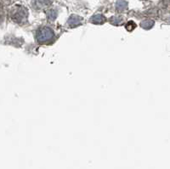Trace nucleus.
Returning <instances> with one entry per match:
<instances>
[{"instance_id":"nucleus-3","label":"nucleus","mask_w":170,"mask_h":169,"mask_svg":"<svg viewBox=\"0 0 170 169\" xmlns=\"http://www.w3.org/2000/svg\"><path fill=\"white\" fill-rule=\"evenodd\" d=\"M81 23V18L76 15H72L68 21V26L70 27H75V26H78Z\"/></svg>"},{"instance_id":"nucleus-5","label":"nucleus","mask_w":170,"mask_h":169,"mask_svg":"<svg viewBox=\"0 0 170 169\" xmlns=\"http://www.w3.org/2000/svg\"><path fill=\"white\" fill-rule=\"evenodd\" d=\"M153 25H154V22H153L152 21H150V20H147V21H143V22L141 23V26L143 27L144 29H146V30L151 29V28L153 26Z\"/></svg>"},{"instance_id":"nucleus-7","label":"nucleus","mask_w":170,"mask_h":169,"mask_svg":"<svg viewBox=\"0 0 170 169\" xmlns=\"http://www.w3.org/2000/svg\"><path fill=\"white\" fill-rule=\"evenodd\" d=\"M125 27H126V29L128 30L129 32H131V31H133V30L136 27V24H135L134 21H129V22L127 23Z\"/></svg>"},{"instance_id":"nucleus-2","label":"nucleus","mask_w":170,"mask_h":169,"mask_svg":"<svg viewBox=\"0 0 170 169\" xmlns=\"http://www.w3.org/2000/svg\"><path fill=\"white\" fill-rule=\"evenodd\" d=\"M12 18L17 23H23L27 21V13L25 9L22 10V9H20L17 11L14 12V15H12Z\"/></svg>"},{"instance_id":"nucleus-4","label":"nucleus","mask_w":170,"mask_h":169,"mask_svg":"<svg viewBox=\"0 0 170 169\" xmlns=\"http://www.w3.org/2000/svg\"><path fill=\"white\" fill-rule=\"evenodd\" d=\"M90 21L92 23L96 24V25H100V24H103L106 21V19H105V17L103 15H97L91 18Z\"/></svg>"},{"instance_id":"nucleus-6","label":"nucleus","mask_w":170,"mask_h":169,"mask_svg":"<svg viewBox=\"0 0 170 169\" xmlns=\"http://www.w3.org/2000/svg\"><path fill=\"white\" fill-rule=\"evenodd\" d=\"M110 21H111V23H112V25H114V26H119V25L123 23V20L120 17H112Z\"/></svg>"},{"instance_id":"nucleus-8","label":"nucleus","mask_w":170,"mask_h":169,"mask_svg":"<svg viewBox=\"0 0 170 169\" xmlns=\"http://www.w3.org/2000/svg\"><path fill=\"white\" fill-rule=\"evenodd\" d=\"M48 17L50 18V20H55L56 17V13L54 10H50L48 12Z\"/></svg>"},{"instance_id":"nucleus-1","label":"nucleus","mask_w":170,"mask_h":169,"mask_svg":"<svg viewBox=\"0 0 170 169\" xmlns=\"http://www.w3.org/2000/svg\"><path fill=\"white\" fill-rule=\"evenodd\" d=\"M55 33L50 27H42L36 33V38L39 43H45L51 40L54 38Z\"/></svg>"}]
</instances>
